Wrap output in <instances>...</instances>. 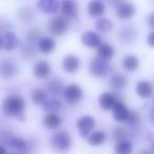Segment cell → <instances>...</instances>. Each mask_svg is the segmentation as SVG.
<instances>
[{"instance_id": "cell-31", "label": "cell", "mask_w": 154, "mask_h": 154, "mask_svg": "<svg viewBox=\"0 0 154 154\" xmlns=\"http://www.w3.org/2000/svg\"><path fill=\"white\" fill-rule=\"evenodd\" d=\"M127 136H128V131H127V129L125 127H115L113 129V131H112V138L116 143H118L120 140H125L127 138Z\"/></svg>"}, {"instance_id": "cell-41", "label": "cell", "mask_w": 154, "mask_h": 154, "mask_svg": "<svg viewBox=\"0 0 154 154\" xmlns=\"http://www.w3.org/2000/svg\"><path fill=\"white\" fill-rule=\"evenodd\" d=\"M152 151L154 152V141H153V143H152Z\"/></svg>"}, {"instance_id": "cell-32", "label": "cell", "mask_w": 154, "mask_h": 154, "mask_svg": "<svg viewBox=\"0 0 154 154\" xmlns=\"http://www.w3.org/2000/svg\"><path fill=\"white\" fill-rule=\"evenodd\" d=\"M45 111L47 112H57L61 109V103L57 99H49V100H45L42 105Z\"/></svg>"}, {"instance_id": "cell-14", "label": "cell", "mask_w": 154, "mask_h": 154, "mask_svg": "<svg viewBox=\"0 0 154 154\" xmlns=\"http://www.w3.org/2000/svg\"><path fill=\"white\" fill-rule=\"evenodd\" d=\"M129 112L130 110L125 106V103L122 101L117 100L113 107V117L116 122H126Z\"/></svg>"}, {"instance_id": "cell-28", "label": "cell", "mask_w": 154, "mask_h": 154, "mask_svg": "<svg viewBox=\"0 0 154 154\" xmlns=\"http://www.w3.org/2000/svg\"><path fill=\"white\" fill-rule=\"evenodd\" d=\"M31 99H32L33 103H35L36 106L43 105V103L47 100V94L41 89L35 88L31 91Z\"/></svg>"}, {"instance_id": "cell-38", "label": "cell", "mask_w": 154, "mask_h": 154, "mask_svg": "<svg viewBox=\"0 0 154 154\" xmlns=\"http://www.w3.org/2000/svg\"><path fill=\"white\" fill-rule=\"evenodd\" d=\"M148 24L150 28L154 29V12H152L149 16H148Z\"/></svg>"}, {"instance_id": "cell-13", "label": "cell", "mask_w": 154, "mask_h": 154, "mask_svg": "<svg viewBox=\"0 0 154 154\" xmlns=\"http://www.w3.org/2000/svg\"><path fill=\"white\" fill-rule=\"evenodd\" d=\"M136 94L140 98H149L153 93V85L148 80H140L136 85Z\"/></svg>"}, {"instance_id": "cell-18", "label": "cell", "mask_w": 154, "mask_h": 154, "mask_svg": "<svg viewBox=\"0 0 154 154\" xmlns=\"http://www.w3.org/2000/svg\"><path fill=\"white\" fill-rule=\"evenodd\" d=\"M7 143L12 149H14L15 151L18 152H28L29 147H30L28 141L16 136H10V138L7 140Z\"/></svg>"}, {"instance_id": "cell-40", "label": "cell", "mask_w": 154, "mask_h": 154, "mask_svg": "<svg viewBox=\"0 0 154 154\" xmlns=\"http://www.w3.org/2000/svg\"><path fill=\"white\" fill-rule=\"evenodd\" d=\"M150 151H148V150H141L140 153H149Z\"/></svg>"}, {"instance_id": "cell-2", "label": "cell", "mask_w": 154, "mask_h": 154, "mask_svg": "<svg viewBox=\"0 0 154 154\" xmlns=\"http://www.w3.org/2000/svg\"><path fill=\"white\" fill-rule=\"evenodd\" d=\"M48 29L53 36L61 37L70 30V21H69L68 17H66L64 15L54 16L48 22Z\"/></svg>"}, {"instance_id": "cell-21", "label": "cell", "mask_w": 154, "mask_h": 154, "mask_svg": "<svg viewBox=\"0 0 154 154\" xmlns=\"http://www.w3.org/2000/svg\"><path fill=\"white\" fill-rule=\"evenodd\" d=\"M16 66L14 62L10 59H5L1 63V76L3 79H10L16 74Z\"/></svg>"}, {"instance_id": "cell-19", "label": "cell", "mask_w": 154, "mask_h": 154, "mask_svg": "<svg viewBox=\"0 0 154 154\" xmlns=\"http://www.w3.org/2000/svg\"><path fill=\"white\" fill-rule=\"evenodd\" d=\"M55 40L49 36L42 37L38 41V50L45 55H49V54L53 53V51L55 50Z\"/></svg>"}, {"instance_id": "cell-22", "label": "cell", "mask_w": 154, "mask_h": 154, "mask_svg": "<svg viewBox=\"0 0 154 154\" xmlns=\"http://www.w3.org/2000/svg\"><path fill=\"white\" fill-rule=\"evenodd\" d=\"M137 30L133 26H125L124 29H122L119 33V36L122 41L126 43H131L133 41H135L137 39Z\"/></svg>"}, {"instance_id": "cell-26", "label": "cell", "mask_w": 154, "mask_h": 154, "mask_svg": "<svg viewBox=\"0 0 154 154\" xmlns=\"http://www.w3.org/2000/svg\"><path fill=\"white\" fill-rule=\"evenodd\" d=\"M115 54V50L109 43H100L97 47V55L106 60L111 59Z\"/></svg>"}, {"instance_id": "cell-15", "label": "cell", "mask_w": 154, "mask_h": 154, "mask_svg": "<svg viewBox=\"0 0 154 154\" xmlns=\"http://www.w3.org/2000/svg\"><path fill=\"white\" fill-rule=\"evenodd\" d=\"M50 73H51V66H50L49 62L45 61V60L37 62L33 68V74L38 79H42V78L48 77Z\"/></svg>"}, {"instance_id": "cell-33", "label": "cell", "mask_w": 154, "mask_h": 154, "mask_svg": "<svg viewBox=\"0 0 154 154\" xmlns=\"http://www.w3.org/2000/svg\"><path fill=\"white\" fill-rule=\"evenodd\" d=\"M22 57L24 59H28V60H31L36 56V50L35 48L33 47V43L31 42H28L23 48H22Z\"/></svg>"}, {"instance_id": "cell-17", "label": "cell", "mask_w": 154, "mask_h": 154, "mask_svg": "<svg viewBox=\"0 0 154 154\" xmlns=\"http://www.w3.org/2000/svg\"><path fill=\"white\" fill-rule=\"evenodd\" d=\"M42 122L45 128L53 130V129H57L58 127H60L62 120H61V117H60L58 114H56L55 112H49V113L43 117Z\"/></svg>"}, {"instance_id": "cell-4", "label": "cell", "mask_w": 154, "mask_h": 154, "mask_svg": "<svg viewBox=\"0 0 154 154\" xmlns=\"http://www.w3.org/2000/svg\"><path fill=\"white\" fill-rule=\"evenodd\" d=\"M51 143L53 146V148H55L56 150L59 151H66V150L70 149L71 143V135L66 131H59V132L55 133L52 136Z\"/></svg>"}, {"instance_id": "cell-10", "label": "cell", "mask_w": 154, "mask_h": 154, "mask_svg": "<svg viewBox=\"0 0 154 154\" xmlns=\"http://www.w3.org/2000/svg\"><path fill=\"white\" fill-rule=\"evenodd\" d=\"M59 1L58 0H38L37 9L45 14H54L59 10Z\"/></svg>"}, {"instance_id": "cell-35", "label": "cell", "mask_w": 154, "mask_h": 154, "mask_svg": "<svg viewBox=\"0 0 154 154\" xmlns=\"http://www.w3.org/2000/svg\"><path fill=\"white\" fill-rule=\"evenodd\" d=\"M26 40L28 42H31V43H34L36 41H39L42 37H41V32L37 29H34V30H31L28 32L26 34Z\"/></svg>"}, {"instance_id": "cell-42", "label": "cell", "mask_w": 154, "mask_h": 154, "mask_svg": "<svg viewBox=\"0 0 154 154\" xmlns=\"http://www.w3.org/2000/svg\"><path fill=\"white\" fill-rule=\"evenodd\" d=\"M153 120H154V118H153Z\"/></svg>"}, {"instance_id": "cell-1", "label": "cell", "mask_w": 154, "mask_h": 154, "mask_svg": "<svg viewBox=\"0 0 154 154\" xmlns=\"http://www.w3.org/2000/svg\"><path fill=\"white\" fill-rule=\"evenodd\" d=\"M24 108H26V101L19 95H10L5 97L2 103L5 114L11 117H19L21 114H23Z\"/></svg>"}, {"instance_id": "cell-29", "label": "cell", "mask_w": 154, "mask_h": 154, "mask_svg": "<svg viewBox=\"0 0 154 154\" xmlns=\"http://www.w3.org/2000/svg\"><path fill=\"white\" fill-rule=\"evenodd\" d=\"M133 151V146L130 141L128 140H120L116 143L115 152L118 154H130Z\"/></svg>"}, {"instance_id": "cell-9", "label": "cell", "mask_w": 154, "mask_h": 154, "mask_svg": "<svg viewBox=\"0 0 154 154\" xmlns=\"http://www.w3.org/2000/svg\"><path fill=\"white\" fill-rule=\"evenodd\" d=\"M61 11L69 19H76L78 17V5L75 0H62Z\"/></svg>"}, {"instance_id": "cell-23", "label": "cell", "mask_w": 154, "mask_h": 154, "mask_svg": "<svg viewBox=\"0 0 154 154\" xmlns=\"http://www.w3.org/2000/svg\"><path fill=\"white\" fill-rule=\"evenodd\" d=\"M110 85L115 90H124L128 86V79L125 75L120 74V73H116V74L112 75L110 78Z\"/></svg>"}, {"instance_id": "cell-12", "label": "cell", "mask_w": 154, "mask_h": 154, "mask_svg": "<svg viewBox=\"0 0 154 154\" xmlns=\"http://www.w3.org/2000/svg\"><path fill=\"white\" fill-rule=\"evenodd\" d=\"M136 13V8L133 3L131 2H126L125 1L122 5H120L117 8L116 11V15L118 18H120L122 20H127L130 19L131 17L134 16V14Z\"/></svg>"}, {"instance_id": "cell-24", "label": "cell", "mask_w": 154, "mask_h": 154, "mask_svg": "<svg viewBox=\"0 0 154 154\" xmlns=\"http://www.w3.org/2000/svg\"><path fill=\"white\" fill-rule=\"evenodd\" d=\"M122 68L127 72H134L139 68V59L135 55H127L122 59Z\"/></svg>"}, {"instance_id": "cell-39", "label": "cell", "mask_w": 154, "mask_h": 154, "mask_svg": "<svg viewBox=\"0 0 154 154\" xmlns=\"http://www.w3.org/2000/svg\"><path fill=\"white\" fill-rule=\"evenodd\" d=\"M124 2H125V0H110V3H111L113 7H116V8H118Z\"/></svg>"}, {"instance_id": "cell-3", "label": "cell", "mask_w": 154, "mask_h": 154, "mask_svg": "<svg viewBox=\"0 0 154 154\" xmlns=\"http://www.w3.org/2000/svg\"><path fill=\"white\" fill-rule=\"evenodd\" d=\"M110 64L108 63V61L103 58L98 57L93 58L90 61L89 64V71H90V74L94 77H105L108 73L110 72Z\"/></svg>"}, {"instance_id": "cell-6", "label": "cell", "mask_w": 154, "mask_h": 154, "mask_svg": "<svg viewBox=\"0 0 154 154\" xmlns=\"http://www.w3.org/2000/svg\"><path fill=\"white\" fill-rule=\"evenodd\" d=\"M95 126V119L93 116L85 115L78 119L77 122V129L79 131V134L82 138H88L90 132Z\"/></svg>"}, {"instance_id": "cell-36", "label": "cell", "mask_w": 154, "mask_h": 154, "mask_svg": "<svg viewBox=\"0 0 154 154\" xmlns=\"http://www.w3.org/2000/svg\"><path fill=\"white\" fill-rule=\"evenodd\" d=\"M139 114L137 111H135V110H130V112H129L128 114V117H127L126 119V122L128 125H130V126H134V125H137L139 122Z\"/></svg>"}, {"instance_id": "cell-20", "label": "cell", "mask_w": 154, "mask_h": 154, "mask_svg": "<svg viewBox=\"0 0 154 154\" xmlns=\"http://www.w3.org/2000/svg\"><path fill=\"white\" fill-rule=\"evenodd\" d=\"M106 11V7L99 0H92L88 5V13L91 17H99L103 15Z\"/></svg>"}, {"instance_id": "cell-25", "label": "cell", "mask_w": 154, "mask_h": 154, "mask_svg": "<svg viewBox=\"0 0 154 154\" xmlns=\"http://www.w3.org/2000/svg\"><path fill=\"white\" fill-rule=\"evenodd\" d=\"M64 91L63 84L59 79H52L47 85V92L52 96H58Z\"/></svg>"}, {"instance_id": "cell-11", "label": "cell", "mask_w": 154, "mask_h": 154, "mask_svg": "<svg viewBox=\"0 0 154 154\" xmlns=\"http://www.w3.org/2000/svg\"><path fill=\"white\" fill-rule=\"evenodd\" d=\"M80 66V59L75 55H66L62 60V69L66 73H75Z\"/></svg>"}, {"instance_id": "cell-8", "label": "cell", "mask_w": 154, "mask_h": 154, "mask_svg": "<svg viewBox=\"0 0 154 154\" xmlns=\"http://www.w3.org/2000/svg\"><path fill=\"white\" fill-rule=\"evenodd\" d=\"M1 47L5 51H13L17 47H19V39L16 34L12 31H8L2 35L1 39Z\"/></svg>"}, {"instance_id": "cell-30", "label": "cell", "mask_w": 154, "mask_h": 154, "mask_svg": "<svg viewBox=\"0 0 154 154\" xmlns=\"http://www.w3.org/2000/svg\"><path fill=\"white\" fill-rule=\"evenodd\" d=\"M95 26L98 31L103 33L110 32L113 29V22L111 20L107 19V18H99L97 21L95 22Z\"/></svg>"}, {"instance_id": "cell-16", "label": "cell", "mask_w": 154, "mask_h": 154, "mask_svg": "<svg viewBox=\"0 0 154 154\" xmlns=\"http://www.w3.org/2000/svg\"><path fill=\"white\" fill-rule=\"evenodd\" d=\"M116 101H117L116 97L114 96V94H112V93H110V92L103 93V94H100L98 97L99 107H100L103 110L113 109V107L116 103Z\"/></svg>"}, {"instance_id": "cell-5", "label": "cell", "mask_w": 154, "mask_h": 154, "mask_svg": "<svg viewBox=\"0 0 154 154\" xmlns=\"http://www.w3.org/2000/svg\"><path fill=\"white\" fill-rule=\"evenodd\" d=\"M84 96L82 88L76 84H71L68 87L64 88L63 91V97L66 103H77L82 100Z\"/></svg>"}, {"instance_id": "cell-34", "label": "cell", "mask_w": 154, "mask_h": 154, "mask_svg": "<svg viewBox=\"0 0 154 154\" xmlns=\"http://www.w3.org/2000/svg\"><path fill=\"white\" fill-rule=\"evenodd\" d=\"M19 19L21 20L22 22H26V23H29V22L32 21L33 19V12L30 8H22L19 11Z\"/></svg>"}, {"instance_id": "cell-7", "label": "cell", "mask_w": 154, "mask_h": 154, "mask_svg": "<svg viewBox=\"0 0 154 154\" xmlns=\"http://www.w3.org/2000/svg\"><path fill=\"white\" fill-rule=\"evenodd\" d=\"M80 40L84 45L93 49V48H97L101 43V37L98 33L94 31H87L82 34Z\"/></svg>"}, {"instance_id": "cell-37", "label": "cell", "mask_w": 154, "mask_h": 154, "mask_svg": "<svg viewBox=\"0 0 154 154\" xmlns=\"http://www.w3.org/2000/svg\"><path fill=\"white\" fill-rule=\"evenodd\" d=\"M147 42H148V45H149L150 48H154V31L148 35Z\"/></svg>"}, {"instance_id": "cell-27", "label": "cell", "mask_w": 154, "mask_h": 154, "mask_svg": "<svg viewBox=\"0 0 154 154\" xmlns=\"http://www.w3.org/2000/svg\"><path fill=\"white\" fill-rule=\"evenodd\" d=\"M106 138H107V135L103 131H94L93 133H90L88 137V141L93 147H98L105 143Z\"/></svg>"}]
</instances>
